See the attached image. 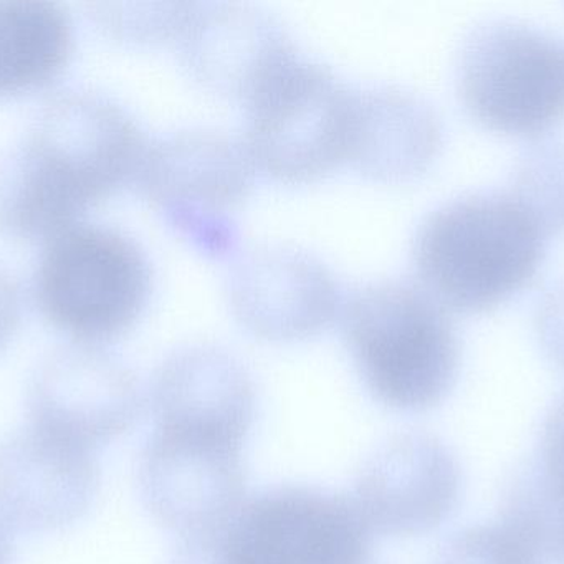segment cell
<instances>
[{
  "mask_svg": "<svg viewBox=\"0 0 564 564\" xmlns=\"http://www.w3.org/2000/svg\"><path fill=\"white\" fill-rule=\"evenodd\" d=\"M547 236L514 193L458 197L434 210L419 229V285L447 312H487L533 279Z\"/></svg>",
  "mask_w": 564,
  "mask_h": 564,
  "instance_id": "cell-1",
  "label": "cell"
},
{
  "mask_svg": "<svg viewBox=\"0 0 564 564\" xmlns=\"http://www.w3.org/2000/svg\"><path fill=\"white\" fill-rule=\"evenodd\" d=\"M341 328L362 382L386 408L429 411L457 381V333L421 285L384 280L355 290L343 302Z\"/></svg>",
  "mask_w": 564,
  "mask_h": 564,
  "instance_id": "cell-2",
  "label": "cell"
},
{
  "mask_svg": "<svg viewBox=\"0 0 564 564\" xmlns=\"http://www.w3.org/2000/svg\"><path fill=\"white\" fill-rule=\"evenodd\" d=\"M355 118L356 91L296 58L247 105L242 144L263 176L312 183L349 163Z\"/></svg>",
  "mask_w": 564,
  "mask_h": 564,
  "instance_id": "cell-3",
  "label": "cell"
},
{
  "mask_svg": "<svg viewBox=\"0 0 564 564\" xmlns=\"http://www.w3.org/2000/svg\"><path fill=\"white\" fill-rule=\"evenodd\" d=\"M457 82L478 123L538 137L564 118V44L517 22H485L462 47Z\"/></svg>",
  "mask_w": 564,
  "mask_h": 564,
  "instance_id": "cell-4",
  "label": "cell"
},
{
  "mask_svg": "<svg viewBox=\"0 0 564 564\" xmlns=\"http://www.w3.org/2000/svg\"><path fill=\"white\" fill-rule=\"evenodd\" d=\"M256 167L240 141L210 130L171 134L144 156V187L164 219L199 252L227 257Z\"/></svg>",
  "mask_w": 564,
  "mask_h": 564,
  "instance_id": "cell-5",
  "label": "cell"
},
{
  "mask_svg": "<svg viewBox=\"0 0 564 564\" xmlns=\"http://www.w3.org/2000/svg\"><path fill=\"white\" fill-rule=\"evenodd\" d=\"M220 564H369L371 531L351 498L283 485L253 495L213 533Z\"/></svg>",
  "mask_w": 564,
  "mask_h": 564,
  "instance_id": "cell-6",
  "label": "cell"
},
{
  "mask_svg": "<svg viewBox=\"0 0 564 564\" xmlns=\"http://www.w3.org/2000/svg\"><path fill=\"white\" fill-rule=\"evenodd\" d=\"M243 442L196 427H154L141 460L151 513L183 540L223 530L246 501Z\"/></svg>",
  "mask_w": 564,
  "mask_h": 564,
  "instance_id": "cell-7",
  "label": "cell"
},
{
  "mask_svg": "<svg viewBox=\"0 0 564 564\" xmlns=\"http://www.w3.org/2000/svg\"><path fill=\"white\" fill-rule=\"evenodd\" d=\"M151 270L133 240L113 230L85 229L57 243L42 270L51 315L75 332L113 336L147 306Z\"/></svg>",
  "mask_w": 564,
  "mask_h": 564,
  "instance_id": "cell-8",
  "label": "cell"
},
{
  "mask_svg": "<svg viewBox=\"0 0 564 564\" xmlns=\"http://www.w3.org/2000/svg\"><path fill=\"white\" fill-rule=\"evenodd\" d=\"M462 468L435 435H392L359 470L352 503L371 533L417 536L441 527L457 508Z\"/></svg>",
  "mask_w": 564,
  "mask_h": 564,
  "instance_id": "cell-9",
  "label": "cell"
},
{
  "mask_svg": "<svg viewBox=\"0 0 564 564\" xmlns=\"http://www.w3.org/2000/svg\"><path fill=\"white\" fill-rule=\"evenodd\" d=\"M227 295L237 322L273 343L318 335L345 302L332 270L292 247H262L240 257L230 270Z\"/></svg>",
  "mask_w": 564,
  "mask_h": 564,
  "instance_id": "cell-10",
  "label": "cell"
},
{
  "mask_svg": "<svg viewBox=\"0 0 564 564\" xmlns=\"http://www.w3.org/2000/svg\"><path fill=\"white\" fill-rule=\"evenodd\" d=\"M180 44L184 65L200 87L246 107L299 58L275 19L242 4L199 2Z\"/></svg>",
  "mask_w": 564,
  "mask_h": 564,
  "instance_id": "cell-11",
  "label": "cell"
},
{
  "mask_svg": "<svg viewBox=\"0 0 564 564\" xmlns=\"http://www.w3.org/2000/svg\"><path fill=\"white\" fill-rule=\"evenodd\" d=\"M256 408V386L246 366L213 345L174 351L158 369L151 391L154 424L191 422L247 437Z\"/></svg>",
  "mask_w": 564,
  "mask_h": 564,
  "instance_id": "cell-12",
  "label": "cell"
},
{
  "mask_svg": "<svg viewBox=\"0 0 564 564\" xmlns=\"http://www.w3.org/2000/svg\"><path fill=\"white\" fill-rule=\"evenodd\" d=\"M442 127L431 105L394 87L356 91L355 133L349 164L386 184L425 173L437 156Z\"/></svg>",
  "mask_w": 564,
  "mask_h": 564,
  "instance_id": "cell-13",
  "label": "cell"
},
{
  "mask_svg": "<svg viewBox=\"0 0 564 564\" xmlns=\"http://www.w3.org/2000/svg\"><path fill=\"white\" fill-rule=\"evenodd\" d=\"M500 524L536 563H564V471L541 458L523 465L505 487Z\"/></svg>",
  "mask_w": 564,
  "mask_h": 564,
  "instance_id": "cell-14",
  "label": "cell"
},
{
  "mask_svg": "<svg viewBox=\"0 0 564 564\" xmlns=\"http://www.w3.org/2000/svg\"><path fill=\"white\" fill-rule=\"evenodd\" d=\"M64 18L39 2L0 4V91L47 77L67 51Z\"/></svg>",
  "mask_w": 564,
  "mask_h": 564,
  "instance_id": "cell-15",
  "label": "cell"
},
{
  "mask_svg": "<svg viewBox=\"0 0 564 564\" xmlns=\"http://www.w3.org/2000/svg\"><path fill=\"white\" fill-rule=\"evenodd\" d=\"M514 194L531 207L547 234L564 232V144H544L528 153Z\"/></svg>",
  "mask_w": 564,
  "mask_h": 564,
  "instance_id": "cell-16",
  "label": "cell"
},
{
  "mask_svg": "<svg viewBox=\"0 0 564 564\" xmlns=\"http://www.w3.org/2000/svg\"><path fill=\"white\" fill-rule=\"evenodd\" d=\"M434 564H538L501 524H478L454 534Z\"/></svg>",
  "mask_w": 564,
  "mask_h": 564,
  "instance_id": "cell-17",
  "label": "cell"
},
{
  "mask_svg": "<svg viewBox=\"0 0 564 564\" xmlns=\"http://www.w3.org/2000/svg\"><path fill=\"white\" fill-rule=\"evenodd\" d=\"M536 333L547 358L564 371V283L554 286L541 300Z\"/></svg>",
  "mask_w": 564,
  "mask_h": 564,
  "instance_id": "cell-18",
  "label": "cell"
},
{
  "mask_svg": "<svg viewBox=\"0 0 564 564\" xmlns=\"http://www.w3.org/2000/svg\"><path fill=\"white\" fill-rule=\"evenodd\" d=\"M540 458L564 471V394L544 419Z\"/></svg>",
  "mask_w": 564,
  "mask_h": 564,
  "instance_id": "cell-19",
  "label": "cell"
},
{
  "mask_svg": "<svg viewBox=\"0 0 564 564\" xmlns=\"http://www.w3.org/2000/svg\"><path fill=\"white\" fill-rule=\"evenodd\" d=\"M171 564H219L213 547L203 541H186Z\"/></svg>",
  "mask_w": 564,
  "mask_h": 564,
  "instance_id": "cell-20",
  "label": "cell"
}]
</instances>
